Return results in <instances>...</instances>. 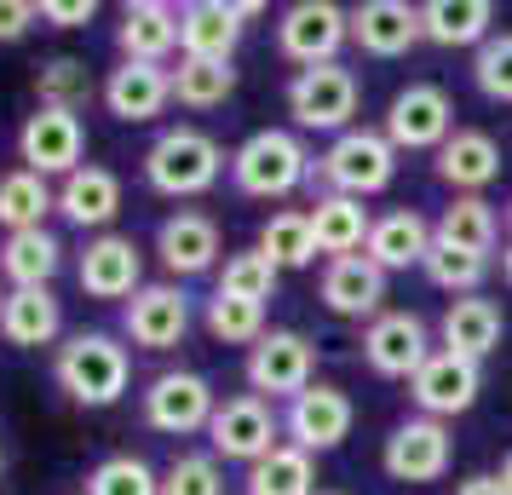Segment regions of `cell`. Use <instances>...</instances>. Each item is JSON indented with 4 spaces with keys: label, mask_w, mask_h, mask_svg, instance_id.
Segmentation results:
<instances>
[{
    "label": "cell",
    "mask_w": 512,
    "mask_h": 495,
    "mask_svg": "<svg viewBox=\"0 0 512 495\" xmlns=\"http://www.w3.org/2000/svg\"><path fill=\"white\" fill-rule=\"evenodd\" d=\"M277 409L265 398H254V392H236V398H225L219 409H213V421H208V444L213 455H225V461H265L271 449H277Z\"/></svg>",
    "instance_id": "cell-7"
},
{
    "label": "cell",
    "mask_w": 512,
    "mask_h": 495,
    "mask_svg": "<svg viewBox=\"0 0 512 495\" xmlns=\"http://www.w3.org/2000/svg\"><path fill=\"white\" fill-rule=\"evenodd\" d=\"M156 254H162V265L173 277H202L219 260V225L208 213H173L156 231Z\"/></svg>",
    "instance_id": "cell-22"
},
{
    "label": "cell",
    "mask_w": 512,
    "mask_h": 495,
    "mask_svg": "<svg viewBox=\"0 0 512 495\" xmlns=\"http://www.w3.org/2000/svg\"><path fill=\"white\" fill-rule=\"evenodd\" d=\"M64 329V306L52 300V288H12L6 300H0V340L6 346H52Z\"/></svg>",
    "instance_id": "cell-26"
},
{
    "label": "cell",
    "mask_w": 512,
    "mask_h": 495,
    "mask_svg": "<svg viewBox=\"0 0 512 495\" xmlns=\"http://www.w3.org/2000/svg\"><path fill=\"white\" fill-rule=\"evenodd\" d=\"M58 208V190L41 179V173H29V167H12L6 179H0V225L6 236L12 231H41V219Z\"/></svg>",
    "instance_id": "cell-32"
},
{
    "label": "cell",
    "mask_w": 512,
    "mask_h": 495,
    "mask_svg": "<svg viewBox=\"0 0 512 495\" xmlns=\"http://www.w3.org/2000/svg\"><path fill=\"white\" fill-rule=\"evenodd\" d=\"M254 248H259V254H265L271 265H277V271H300V265H311V260H317L311 213H271Z\"/></svg>",
    "instance_id": "cell-35"
},
{
    "label": "cell",
    "mask_w": 512,
    "mask_h": 495,
    "mask_svg": "<svg viewBox=\"0 0 512 495\" xmlns=\"http://www.w3.org/2000/svg\"><path fill=\"white\" fill-rule=\"evenodd\" d=\"M351 398L340 386H305L300 398L288 403V415H282V432H288V444L305 449V455H323V449H340L351 438Z\"/></svg>",
    "instance_id": "cell-14"
},
{
    "label": "cell",
    "mask_w": 512,
    "mask_h": 495,
    "mask_svg": "<svg viewBox=\"0 0 512 495\" xmlns=\"http://www.w3.org/2000/svg\"><path fill=\"white\" fill-rule=\"evenodd\" d=\"M139 242L133 236H116V231H104L87 242V254H81V265H75V277H81V288L93 294V300H133L139 294Z\"/></svg>",
    "instance_id": "cell-17"
},
{
    "label": "cell",
    "mask_w": 512,
    "mask_h": 495,
    "mask_svg": "<svg viewBox=\"0 0 512 495\" xmlns=\"http://www.w3.org/2000/svg\"><path fill=\"white\" fill-rule=\"evenodd\" d=\"M386 300V271L369 254H351V260H328L323 271V306L334 317H380Z\"/></svg>",
    "instance_id": "cell-21"
},
{
    "label": "cell",
    "mask_w": 512,
    "mask_h": 495,
    "mask_svg": "<svg viewBox=\"0 0 512 495\" xmlns=\"http://www.w3.org/2000/svg\"><path fill=\"white\" fill-rule=\"evenodd\" d=\"M449 461H455V438L432 415H415V421L392 426V438H386V472L397 484H438L449 472Z\"/></svg>",
    "instance_id": "cell-12"
},
{
    "label": "cell",
    "mask_w": 512,
    "mask_h": 495,
    "mask_svg": "<svg viewBox=\"0 0 512 495\" xmlns=\"http://www.w3.org/2000/svg\"><path fill=\"white\" fill-rule=\"evenodd\" d=\"M311 173H317V162H311V150L300 144V133H288V127H265V133H254L231 156L236 190L242 196H265V202L271 196H294Z\"/></svg>",
    "instance_id": "cell-2"
},
{
    "label": "cell",
    "mask_w": 512,
    "mask_h": 495,
    "mask_svg": "<svg viewBox=\"0 0 512 495\" xmlns=\"http://www.w3.org/2000/svg\"><path fill=\"white\" fill-rule=\"evenodd\" d=\"M121 323H127V340H133V346H144V352H173V346L190 334V300H185V288L144 283L139 294L127 300Z\"/></svg>",
    "instance_id": "cell-16"
},
{
    "label": "cell",
    "mask_w": 512,
    "mask_h": 495,
    "mask_svg": "<svg viewBox=\"0 0 512 495\" xmlns=\"http://www.w3.org/2000/svg\"><path fill=\"white\" fill-rule=\"evenodd\" d=\"M489 24H495L489 0H426L420 6V29L438 47H484Z\"/></svg>",
    "instance_id": "cell-31"
},
{
    "label": "cell",
    "mask_w": 512,
    "mask_h": 495,
    "mask_svg": "<svg viewBox=\"0 0 512 495\" xmlns=\"http://www.w3.org/2000/svg\"><path fill=\"white\" fill-rule=\"evenodd\" d=\"M420 271L432 277L438 288H449V294H478L489 277V260L484 254H466V248H455V242H443V236H432V248H426V260H420Z\"/></svg>",
    "instance_id": "cell-36"
},
{
    "label": "cell",
    "mask_w": 512,
    "mask_h": 495,
    "mask_svg": "<svg viewBox=\"0 0 512 495\" xmlns=\"http://www.w3.org/2000/svg\"><path fill=\"white\" fill-rule=\"evenodd\" d=\"M317 179L328 185V196H357L363 202V196H374L397 179V144L374 127H351L323 150Z\"/></svg>",
    "instance_id": "cell-4"
},
{
    "label": "cell",
    "mask_w": 512,
    "mask_h": 495,
    "mask_svg": "<svg viewBox=\"0 0 512 495\" xmlns=\"http://www.w3.org/2000/svg\"><path fill=\"white\" fill-rule=\"evenodd\" d=\"M35 93L47 110H81L93 98V81H87V64L81 58H47L35 70Z\"/></svg>",
    "instance_id": "cell-40"
},
{
    "label": "cell",
    "mask_w": 512,
    "mask_h": 495,
    "mask_svg": "<svg viewBox=\"0 0 512 495\" xmlns=\"http://www.w3.org/2000/svg\"><path fill=\"white\" fill-rule=\"evenodd\" d=\"M501 334H507V317H501V306L484 300V294L449 300V311H443V346L472 357V363H484V357L501 346Z\"/></svg>",
    "instance_id": "cell-27"
},
{
    "label": "cell",
    "mask_w": 512,
    "mask_h": 495,
    "mask_svg": "<svg viewBox=\"0 0 512 495\" xmlns=\"http://www.w3.org/2000/svg\"><path fill=\"white\" fill-rule=\"evenodd\" d=\"M127 380H133V357H127V346H121L116 334L93 329V334H70L58 346V386L81 409H110V403H121Z\"/></svg>",
    "instance_id": "cell-1"
},
{
    "label": "cell",
    "mask_w": 512,
    "mask_h": 495,
    "mask_svg": "<svg viewBox=\"0 0 512 495\" xmlns=\"http://www.w3.org/2000/svg\"><path fill=\"white\" fill-rule=\"evenodd\" d=\"M472 81H478V93L484 98H501L512 104V35H489L478 58H472Z\"/></svg>",
    "instance_id": "cell-43"
},
{
    "label": "cell",
    "mask_w": 512,
    "mask_h": 495,
    "mask_svg": "<svg viewBox=\"0 0 512 495\" xmlns=\"http://www.w3.org/2000/svg\"><path fill=\"white\" fill-rule=\"evenodd\" d=\"M455 133V104L432 81H409L386 110V139L397 150H443Z\"/></svg>",
    "instance_id": "cell-11"
},
{
    "label": "cell",
    "mask_w": 512,
    "mask_h": 495,
    "mask_svg": "<svg viewBox=\"0 0 512 495\" xmlns=\"http://www.w3.org/2000/svg\"><path fill=\"white\" fill-rule=\"evenodd\" d=\"M351 41L374 52V58H403L415 41H426L420 6H409V0H363L351 12Z\"/></svg>",
    "instance_id": "cell-19"
},
{
    "label": "cell",
    "mask_w": 512,
    "mask_h": 495,
    "mask_svg": "<svg viewBox=\"0 0 512 495\" xmlns=\"http://www.w3.org/2000/svg\"><path fill=\"white\" fill-rule=\"evenodd\" d=\"M121 58L133 64H167V52L179 47V12L162 0H133L121 6V29H116Z\"/></svg>",
    "instance_id": "cell-24"
},
{
    "label": "cell",
    "mask_w": 512,
    "mask_h": 495,
    "mask_svg": "<svg viewBox=\"0 0 512 495\" xmlns=\"http://www.w3.org/2000/svg\"><path fill=\"white\" fill-rule=\"evenodd\" d=\"M35 24H41V6H29V0H0V41H24Z\"/></svg>",
    "instance_id": "cell-44"
},
{
    "label": "cell",
    "mask_w": 512,
    "mask_h": 495,
    "mask_svg": "<svg viewBox=\"0 0 512 495\" xmlns=\"http://www.w3.org/2000/svg\"><path fill=\"white\" fill-rule=\"evenodd\" d=\"M208 334L213 340H225V346H259V340H265V306H248V300H231V294L213 288Z\"/></svg>",
    "instance_id": "cell-39"
},
{
    "label": "cell",
    "mask_w": 512,
    "mask_h": 495,
    "mask_svg": "<svg viewBox=\"0 0 512 495\" xmlns=\"http://www.w3.org/2000/svg\"><path fill=\"white\" fill-rule=\"evenodd\" d=\"M501 490L512 495V455H507V461H501Z\"/></svg>",
    "instance_id": "cell-48"
},
{
    "label": "cell",
    "mask_w": 512,
    "mask_h": 495,
    "mask_svg": "<svg viewBox=\"0 0 512 495\" xmlns=\"http://www.w3.org/2000/svg\"><path fill=\"white\" fill-rule=\"evenodd\" d=\"M317 495H340V490H317Z\"/></svg>",
    "instance_id": "cell-50"
},
{
    "label": "cell",
    "mask_w": 512,
    "mask_h": 495,
    "mask_svg": "<svg viewBox=\"0 0 512 495\" xmlns=\"http://www.w3.org/2000/svg\"><path fill=\"white\" fill-rule=\"evenodd\" d=\"M236 41H242V18H236V6H225V0L179 6V52H185V58L231 64Z\"/></svg>",
    "instance_id": "cell-23"
},
{
    "label": "cell",
    "mask_w": 512,
    "mask_h": 495,
    "mask_svg": "<svg viewBox=\"0 0 512 495\" xmlns=\"http://www.w3.org/2000/svg\"><path fill=\"white\" fill-rule=\"evenodd\" d=\"M104 104L116 121H156L173 104V70L167 64H133L121 58L116 70L104 75Z\"/></svg>",
    "instance_id": "cell-18"
},
{
    "label": "cell",
    "mask_w": 512,
    "mask_h": 495,
    "mask_svg": "<svg viewBox=\"0 0 512 495\" xmlns=\"http://www.w3.org/2000/svg\"><path fill=\"white\" fill-rule=\"evenodd\" d=\"M213 409H219V398H213L208 375H196V369H167L144 392V421L156 426V432H167V438L208 432Z\"/></svg>",
    "instance_id": "cell-8"
},
{
    "label": "cell",
    "mask_w": 512,
    "mask_h": 495,
    "mask_svg": "<svg viewBox=\"0 0 512 495\" xmlns=\"http://www.w3.org/2000/svg\"><path fill=\"white\" fill-rule=\"evenodd\" d=\"M478 392H484V369H478L472 357L449 352V346H438V352L420 363V375L409 380V398H415V409H420V415H432V421L466 415V409L478 403Z\"/></svg>",
    "instance_id": "cell-10"
},
{
    "label": "cell",
    "mask_w": 512,
    "mask_h": 495,
    "mask_svg": "<svg viewBox=\"0 0 512 495\" xmlns=\"http://www.w3.org/2000/svg\"><path fill=\"white\" fill-rule=\"evenodd\" d=\"M438 179L455 185V196H478L484 185L501 179V144L478 127H455L449 144L438 150Z\"/></svg>",
    "instance_id": "cell-20"
},
{
    "label": "cell",
    "mask_w": 512,
    "mask_h": 495,
    "mask_svg": "<svg viewBox=\"0 0 512 495\" xmlns=\"http://www.w3.org/2000/svg\"><path fill=\"white\" fill-rule=\"evenodd\" d=\"M277 265L265 260L259 248H242V254H231L225 260V271H219V294H231V300H248V306H265L271 294H277Z\"/></svg>",
    "instance_id": "cell-38"
},
{
    "label": "cell",
    "mask_w": 512,
    "mask_h": 495,
    "mask_svg": "<svg viewBox=\"0 0 512 495\" xmlns=\"http://www.w3.org/2000/svg\"><path fill=\"white\" fill-rule=\"evenodd\" d=\"M93 0H47V6H41V18H47V24H58V29H81V24H93Z\"/></svg>",
    "instance_id": "cell-45"
},
{
    "label": "cell",
    "mask_w": 512,
    "mask_h": 495,
    "mask_svg": "<svg viewBox=\"0 0 512 495\" xmlns=\"http://www.w3.org/2000/svg\"><path fill=\"white\" fill-rule=\"evenodd\" d=\"M236 93V70L231 64H208V58H179L173 70V98L185 110H213Z\"/></svg>",
    "instance_id": "cell-37"
},
{
    "label": "cell",
    "mask_w": 512,
    "mask_h": 495,
    "mask_svg": "<svg viewBox=\"0 0 512 495\" xmlns=\"http://www.w3.org/2000/svg\"><path fill=\"white\" fill-rule=\"evenodd\" d=\"M351 41V12H340L334 0H300L288 6L277 24V47L288 64L317 70V64H340V47Z\"/></svg>",
    "instance_id": "cell-6"
},
{
    "label": "cell",
    "mask_w": 512,
    "mask_h": 495,
    "mask_svg": "<svg viewBox=\"0 0 512 495\" xmlns=\"http://www.w3.org/2000/svg\"><path fill=\"white\" fill-rule=\"evenodd\" d=\"M0 300H6V294H0Z\"/></svg>",
    "instance_id": "cell-51"
},
{
    "label": "cell",
    "mask_w": 512,
    "mask_h": 495,
    "mask_svg": "<svg viewBox=\"0 0 512 495\" xmlns=\"http://www.w3.org/2000/svg\"><path fill=\"white\" fill-rule=\"evenodd\" d=\"M64 265V242L41 225V231H12L0 242V277L12 288H47Z\"/></svg>",
    "instance_id": "cell-29"
},
{
    "label": "cell",
    "mask_w": 512,
    "mask_h": 495,
    "mask_svg": "<svg viewBox=\"0 0 512 495\" xmlns=\"http://www.w3.org/2000/svg\"><path fill=\"white\" fill-rule=\"evenodd\" d=\"M438 236L455 242V248H466V254H484L489 260L495 254V236H501V219H495V208H489L484 196H455L438 219Z\"/></svg>",
    "instance_id": "cell-34"
},
{
    "label": "cell",
    "mask_w": 512,
    "mask_h": 495,
    "mask_svg": "<svg viewBox=\"0 0 512 495\" xmlns=\"http://www.w3.org/2000/svg\"><path fill=\"white\" fill-rule=\"evenodd\" d=\"M374 219L357 196H323L311 208V236H317V254H334V260H351L357 248H369Z\"/></svg>",
    "instance_id": "cell-30"
},
{
    "label": "cell",
    "mask_w": 512,
    "mask_h": 495,
    "mask_svg": "<svg viewBox=\"0 0 512 495\" xmlns=\"http://www.w3.org/2000/svg\"><path fill=\"white\" fill-rule=\"evenodd\" d=\"M455 495H507V490H501V478L478 472V478H461V484H455Z\"/></svg>",
    "instance_id": "cell-46"
},
{
    "label": "cell",
    "mask_w": 512,
    "mask_h": 495,
    "mask_svg": "<svg viewBox=\"0 0 512 495\" xmlns=\"http://www.w3.org/2000/svg\"><path fill=\"white\" fill-rule=\"evenodd\" d=\"M357 98H363V87L346 64H317V70H300L288 81V116L305 133H351Z\"/></svg>",
    "instance_id": "cell-5"
},
{
    "label": "cell",
    "mask_w": 512,
    "mask_h": 495,
    "mask_svg": "<svg viewBox=\"0 0 512 495\" xmlns=\"http://www.w3.org/2000/svg\"><path fill=\"white\" fill-rule=\"evenodd\" d=\"M58 213H64L70 225H81V231H104L121 213V179L110 167L81 162L70 179L58 185Z\"/></svg>",
    "instance_id": "cell-25"
},
{
    "label": "cell",
    "mask_w": 512,
    "mask_h": 495,
    "mask_svg": "<svg viewBox=\"0 0 512 495\" xmlns=\"http://www.w3.org/2000/svg\"><path fill=\"white\" fill-rule=\"evenodd\" d=\"M363 357H369L374 375L386 380H415L420 363L432 357V334L415 311H380L363 334Z\"/></svg>",
    "instance_id": "cell-15"
},
{
    "label": "cell",
    "mask_w": 512,
    "mask_h": 495,
    "mask_svg": "<svg viewBox=\"0 0 512 495\" xmlns=\"http://www.w3.org/2000/svg\"><path fill=\"white\" fill-rule=\"evenodd\" d=\"M248 495H317V467L294 444H277L265 461L248 467Z\"/></svg>",
    "instance_id": "cell-33"
},
{
    "label": "cell",
    "mask_w": 512,
    "mask_h": 495,
    "mask_svg": "<svg viewBox=\"0 0 512 495\" xmlns=\"http://www.w3.org/2000/svg\"><path fill=\"white\" fill-rule=\"evenodd\" d=\"M501 277H507V283H512V242H507V248H501Z\"/></svg>",
    "instance_id": "cell-47"
},
{
    "label": "cell",
    "mask_w": 512,
    "mask_h": 495,
    "mask_svg": "<svg viewBox=\"0 0 512 495\" xmlns=\"http://www.w3.org/2000/svg\"><path fill=\"white\" fill-rule=\"evenodd\" d=\"M87 495H162V478L144 467L139 455H110L87 478Z\"/></svg>",
    "instance_id": "cell-41"
},
{
    "label": "cell",
    "mask_w": 512,
    "mask_h": 495,
    "mask_svg": "<svg viewBox=\"0 0 512 495\" xmlns=\"http://www.w3.org/2000/svg\"><path fill=\"white\" fill-rule=\"evenodd\" d=\"M311 369H317V352H311V340L294 329H271L259 346H248V386H254V398H300L305 386H311Z\"/></svg>",
    "instance_id": "cell-9"
},
{
    "label": "cell",
    "mask_w": 512,
    "mask_h": 495,
    "mask_svg": "<svg viewBox=\"0 0 512 495\" xmlns=\"http://www.w3.org/2000/svg\"><path fill=\"white\" fill-rule=\"evenodd\" d=\"M81 150H87V133H81V116L75 110H35L24 121V133H18V156H24L29 173H41V179H70L75 167H81Z\"/></svg>",
    "instance_id": "cell-13"
},
{
    "label": "cell",
    "mask_w": 512,
    "mask_h": 495,
    "mask_svg": "<svg viewBox=\"0 0 512 495\" xmlns=\"http://www.w3.org/2000/svg\"><path fill=\"white\" fill-rule=\"evenodd\" d=\"M162 495H225V472L213 455H173L162 472Z\"/></svg>",
    "instance_id": "cell-42"
},
{
    "label": "cell",
    "mask_w": 512,
    "mask_h": 495,
    "mask_svg": "<svg viewBox=\"0 0 512 495\" xmlns=\"http://www.w3.org/2000/svg\"><path fill=\"white\" fill-rule=\"evenodd\" d=\"M507 225H512V202H507Z\"/></svg>",
    "instance_id": "cell-49"
},
{
    "label": "cell",
    "mask_w": 512,
    "mask_h": 495,
    "mask_svg": "<svg viewBox=\"0 0 512 495\" xmlns=\"http://www.w3.org/2000/svg\"><path fill=\"white\" fill-rule=\"evenodd\" d=\"M219 173H225V150L202 127H167L144 150V179L162 196H202V190L219 185Z\"/></svg>",
    "instance_id": "cell-3"
},
{
    "label": "cell",
    "mask_w": 512,
    "mask_h": 495,
    "mask_svg": "<svg viewBox=\"0 0 512 495\" xmlns=\"http://www.w3.org/2000/svg\"><path fill=\"white\" fill-rule=\"evenodd\" d=\"M432 236H438V231H432L415 208H397V213H386V219H374L369 248H363V254H369L380 271H409V265L426 260Z\"/></svg>",
    "instance_id": "cell-28"
}]
</instances>
